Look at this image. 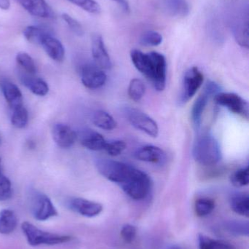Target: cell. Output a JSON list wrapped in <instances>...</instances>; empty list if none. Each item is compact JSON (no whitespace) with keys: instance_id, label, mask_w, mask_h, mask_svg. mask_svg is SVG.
Returning a JSON list of instances; mask_svg holds the SVG:
<instances>
[{"instance_id":"11","label":"cell","mask_w":249,"mask_h":249,"mask_svg":"<svg viewBox=\"0 0 249 249\" xmlns=\"http://www.w3.org/2000/svg\"><path fill=\"white\" fill-rule=\"evenodd\" d=\"M69 209L81 216L92 218L102 213L103 207L100 203L81 197H73L67 202Z\"/></svg>"},{"instance_id":"38","label":"cell","mask_w":249,"mask_h":249,"mask_svg":"<svg viewBox=\"0 0 249 249\" xmlns=\"http://www.w3.org/2000/svg\"><path fill=\"white\" fill-rule=\"evenodd\" d=\"M61 18H62L64 21L67 23L70 30H71L75 35H77V36H82V35H83L84 31H83V27H82L81 24H80L78 21H77L76 19L73 18V17L69 16L67 13H63Z\"/></svg>"},{"instance_id":"39","label":"cell","mask_w":249,"mask_h":249,"mask_svg":"<svg viewBox=\"0 0 249 249\" xmlns=\"http://www.w3.org/2000/svg\"><path fill=\"white\" fill-rule=\"evenodd\" d=\"M137 235V229L133 225L127 224L121 228V236L127 244H131L135 239Z\"/></svg>"},{"instance_id":"19","label":"cell","mask_w":249,"mask_h":249,"mask_svg":"<svg viewBox=\"0 0 249 249\" xmlns=\"http://www.w3.org/2000/svg\"><path fill=\"white\" fill-rule=\"evenodd\" d=\"M234 36L238 45L249 48V14L248 10L241 13L234 25Z\"/></svg>"},{"instance_id":"17","label":"cell","mask_w":249,"mask_h":249,"mask_svg":"<svg viewBox=\"0 0 249 249\" xmlns=\"http://www.w3.org/2000/svg\"><path fill=\"white\" fill-rule=\"evenodd\" d=\"M19 77L23 86L37 96H45L49 91L48 84L42 79L35 76V74H28L21 71Z\"/></svg>"},{"instance_id":"31","label":"cell","mask_w":249,"mask_h":249,"mask_svg":"<svg viewBox=\"0 0 249 249\" xmlns=\"http://www.w3.org/2000/svg\"><path fill=\"white\" fill-rule=\"evenodd\" d=\"M16 61L21 71L28 74H35L37 71L36 65L33 58L26 53H19L16 55Z\"/></svg>"},{"instance_id":"7","label":"cell","mask_w":249,"mask_h":249,"mask_svg":"<svg viewBox=\"0 0 249 249\" xmlns=\"http://www.w3.org/2000/svg\"><path fill=\"white\" fill-rule=\"evenodd\" d=\"M124 112L127 121L133 127L146 133L148 136L157 137L159 135L158 124L147 114L133 107L126 108Z\"/></svg>"},{"instance_id":"10","label":"cell","mask_w":249,"mask_h":249,"mask_svg":"<svg viewBox=\"0 0 249 249\" xmlns=\"http://www.w3.org/2000/svg\"><path fill=\"white\" fill-rule=\"evenodd\" d=\"M81 82L85 87L97 89L102 87L107 81V75L102 69L96 64H86L80 70Z\"/></svg>"},{"instance_id":"35","label":"cell","mask_w":249,"mask_h":249,"mask_svg":"<svg viewBox=\"0 0 249 249\" xmlns=\"http://www.w3.org/2000/svg\"><path fill=\"white\" fill-rule=\"evenodd\" d=\"M73 4L92 14H99L101 12L99 4L95 0H68Z\"/></svg>"},{"instance_id":"28","label":"cell","mask_w":249,"mask_h":249,"mask_svg":"<svg viewBox=\"0 0 249 249\" xmlns=\"http://www.w3.org/2000/svg\"><path fill=\"white\" fill-rule=\"evenodd\" d=\"M224 228L232 235L244 237L249 235V224L247 221H227L224 223Z\"/></svg>"},{"instance_id":"6","label":"cell","mask_w":249,"mask_h":249,"mask_svg":"<svg viewBox=\"0 0 249 249\" xmlns=\"http://www.w3.org/2000/svg\"><path fill=\"white\" fill-rule=\"evenodd\" d=\"M31 213L35 219L45 221L57 216L58 212L51 199L43 193L32 190L29 195Z\"/></svg>"},{"instance_id":"26","label":"cell","mask_w":249,"mask_h":249,"mask_svg":"<svg viewBox=\"0 0 249 249\" xmlns=\"http://www.w3.org/2000/svg\"><path fill=\"white\" fill-rule=\"evenodd\" d=\"M167 10L177 17H186L190 13V6L186 0H165Z\"/></svg>"},{"instance_id":"23","label":"cell","mask_w":249,"mask_h":249,"mask_svg":"<svg viewBox=\"0 0 249 249\" xmlns=\"http://www.w3.org/2000/svg\"><path fill=\"white\" fill-rule=\"evenodd\" d=\"M92 121L96 127L102 130H114L117 125L115 119L109 113L102 110H98L94 112Z\"/></svg>"},{"instance_id":"15","label":"cell","mask_w":249,"mask_h":249,"mask_svg":"<svg viewBox=\"0 0 249 249\" xmlns=\"http://www.w3.org/2000/svg\"><path fill=\"white\" fill-rule=\"evenodd\" d=\"M28 13L35 17L50 18L54 13L45 0H16Z\"/></svg>"},{"instance_id":"27","label":"cell","mask_w":249,"mask_h":249,"mask_svg":"<svg viewBox=\"0 0 249 249\" xmlns=\"http://www.w3.org/2000/svg\"><path fill=\"white\" fill-rule=\"evenodd\" d=\"M198 243L200 249H235L230 243L213 239L204 235H199Z\"/></svg>"},{"instance_id":"12","label":"cell","mask_w":249,"mask_h":249,"mask_svg":"<svg viewBox=\"0 0 249 249\" xmlns=\"http://www.w3.org/2000/svg\"><path fill=\"white\" fill-rule=\"evenodd\" d=\"M92 53L95 64L99 68L110 70L112 67L111 57L101 35H96L92 37Z\"/></svg>"},{"instance_id":"34","label":"cell","mask_w":249,"mask_h":249,"mask_svg":"<svg viewBox=\"0 0 249 249\" xmlns=\"http://www.w3.org/2000/svg\"><path fill=\"white\" fill-rule=\"evenodd\" d=\"M231 183L236 187L247 186L249 183V167L238 170L231 176Z\"/></svg>"},{"instance_id":"25","label":"cell","mask_w":249,"mask_h":249,"mask_svg":"<svg viewBox=\"0 0 249 249\" xmlns=\"http://www.w3.org/2000/svg\"><path fill=\"white\" fill-rule=\"evenodd\" d=\"M49 35H51L50 32L41 26H29L23 30L25 38L31 43L38 45H40L42 39Z\"/></svg>"},{"instance_id":"9","label":"cell","mask_w":249,"mask_h":249,"mask_svg":"<svg viewBox=\"0 0 249 249\" xmlns=\"http://www.w3.org/2000/svg\"><path fill=\"white\" fill-rule=\"evenodd\" d=\"M215 102L232 113L248 118V103L239 95L234 93H219L215 96Z\"/></svg>"},{"instance_id":"40","label":"cell","mask_w":249,"mask_h":249,"mask_svg":"<svg viewBox=\"0 0 249 249\" xmlns=\"http://www.w3.org/2000/svg\"><path fill=\"white\" fill-rule=\"evenodd\" d=\"M112 1L117 3L126 13H130V5L129 0H112Z\"/></svg>"},{"instance_id":"42","label":"cell","mask_w":249,"mask_h":249,"mask_svg":"<svg viewBox=\"0 0 249 249\" xmlns=\"http://www.w3.org/2000/svg\"><path fill=\"white\" fill-rule=\"evenodd\" d=\"M3 174L2 173V166H1V160L0 158V174Z\"/></svg>"},{"instance_id":"3","label":"cell","mask_w":249,"mask_h":249,"mask_svg":"<svg viewBox=\"0 0 249 249\" xmlns=\"http://www.w3.org/2000/svg\"><path fill=\"white\" fill-rule=\"evenodd\" d=\"M120 187L133 200H144L151 193L152 181L147 174L134 167L128 178Z\"/></svg>"},{"instance_id":"32","label":"cell","mask_w":249,"mask_h":249,"mask_svg":"<svg viewBox=\"0 0 249 249\" xmlns=\"http://www.w3.org/2000/svg\"><path fill=\"white\" fill-rule=\"evenodd\" d=\"M11 124L17 128H23L26 127L29 121V115L24 107L20 106L12 109Z\"/></svg>"},{"instance_id":"22","label":"cell","mask_w":249,"mask_h":249,"mask_svg":"<svg viewBox=\"0 0 249 249\" xmlns=\"http://www.w3.org/2000/svg\"><path fill=\"white\" fill-rule=\"evenodd\" d=\"M18 219L16 213L10 209L0 212V234L9 235L17 228Z\"/></svg>"},{"instance_id":"4","label":"cell","mask_w":249,"mask_h":249,"mask_svg":"<svg viewBox=\"0 0 249 249\" xmlns=\"http://www.w3.org/2000/svg\"><path fill=\"white\" fill-rule=\"evenodd\" d=\"M21 229L26 236L28 244L32 247L58 245L70 242L73 240V238L69 235H58L42 231L30 222H23Z\"/></svg>"},{"instance_id":"29","label":"cell","mask_w":249,"mask_h":249,"mask_svg":"<svg viewBox=\"0 0 249 249\" xmlns=\"http://www.w3.org/2000/svg\"><path fill=\"white\" fill-rule=\"evenodd\" d=\"M215 202L209 197H201L196 200L194 211L196 214L200 217H204L211 214L214 210Z\"/></svg>"},{"instance_id":"18","label":"cell","mask_w":249,"mask_h":249,"mask_svg":"<svg viewBox=\"0 0 249 249\" xmlns=\"http://www.w3.org/2000/svg\"><path fill=\"white\" fill-rule=\"evenodd\" d=\"M40 45L51 59L57 62H61L64 60L65 55L64 46L61 42L53 36L52 35L45 36L41 42Z\"/></svg>"},{"instance_id":"43","label":"cell","mask_w":249,"mask_h":249,"mask_svg":"<svg viewBox=\"0 0 249 249\" xmlns=\"http://www.w3.org/2000/svg\"><path fill=\"white\" fill-rule=\"evenodd\" d=\"M0 142H1V138H0Z\"/></svg>"},{"instance_id":"44","label":"cell","mask_w":249,"mask_h":249,"mask_svg":"<svg viewBox=\"0 0 249 249\" xmlns=\"http://www.w3.org/2000/svg\"></svg>"},{"instance_id":"24","label":"cell","mask_w":249,"mask_h":249,"mask_svg":"<svg viewBox=\"0 0 249 249\" xmlns=\"http://www.w3.org/2000/svg\"><path fill=\"white\" fill-rule=\"evenodd\" d=\"M231 209L241 216L249 217V197L248 194L239 193L232 196L230 200Z\"/></svg>"},{"instance_id":"8","label":"cell","mask_w":249,"mask_h":249,"mask_svg":"<svg viewBox=\"0 0 249 249\" xmlns=\"http://www.w3.org/2000/svg\"><path fill=\"white\" fill-rule=\"evenodd\" d=\"M203 80L204 76L197 67H192L187 70L183 79L180 103L188 102L201 87Z\"/></svg>"},{"instance_id":"16","label":"cell","mask_w":249,"mask_h":249,"mask_svg":"<svg viewBox=\"0 0 249 249\" xmlns=\"http://www.w3.org/2000/svg\"><path fill=\"white\" fill-rule=\"evenodd\" d=\"M78 137L80 143L90 150L100 151L105 149L107 141L98 132L85 129L80 132Z\"/></svg>"},{"instance_id":"30","label":"cell","mask_w":249,"mask_h":249,"mask_svg":"<svg viewBox=\"0 0 249 249\" xmlns=\"http://www.w3.org/2000/svg\"><path fill=\"white\" fill-rule=\"evenodd\" d=\"M146 93V86L141 80L134 78L130 81L128 88V94L130 99L134 102L140 101Z\"/></svg>"},{"instance_id":"13","label":"cell","mask_w":249,"mask_h":249,"mask_svg":"<svg viewBox=\"0 0 249 249\" xmlns=\"http://www.w3.org/2000/svg\"><path fill=\"white\" fill-rule=\"evenodd\" d=\"M52 136L55 143L64 149L73 146L77 138V135L70 126L62 124H54Z\"/></svg>"},{"instance_id":"1","label":"cell","mask_w":249,"mask_h":249,"mask_svg":"<svg viewBox=\"0 0 249 249\" xmlns=\"http://www.w3.org/2000/svg\"><path fill=\"white\" fill-rule=\"evenodd\" d=\"M133 64L143 74L155 90L162 91L166 87L167 61L162 54L158 52L145 53L133 50L130 53Z\"/></svg>"},{"instance_id":"37","label":"cell","mask_w":249,"mask_h":249,"mask_svg":"<svg viewBox=\"0 0 249 249\" xmlns=\"http://www.w3.org/2000/svg\"><path fill=\"white\" fill-rule=\"evenodd\" d=\"M13 189L10 180L4 174H0V201L11 198Z\"/></svg>"},{"instance_id":"14","label":"cell","mask_w":249,"mask_h":249,"mask_svg":"<svg viewBox=\"0 0 249 249\" xmlns=\"http://www.w3.org/2000/svg\"><path fill=\"white\" fill-rule=\"evenodd\" d=\"M134 158L143 162L162 164L166 160L165 152L158 146L146 145L139 148L134 152Z\"/></svg>"},{"instance_id":"5","label":"cell","mask_w":249,"mask_h":249,"mask_svg":"<svg viewBox=\"0 0 249 249\" xmlns=\"http://www.w3.org/2000/svg\"><path fill=\"white\" fill-rule=\"evenodd\" d=\"M96 167L102 177L119 186L126 181L134 168L124 162L108 159H98Z\"/></svg>"},{"instance_id":"36","label":"cell","mask_w":249,"mask_h":249,"mask_svg":"<svg viewBox=\"0 0 249 249\" xmlns=\"http://www.w3.org/2000/svg\"><path fill=\"white\" fill-rule=\"evenodd\" d=\"M126 149V143L121 140L107 141L104 150L111 156L115 157L121 155Z\"/></svg>"},{"instance_id":"21","label":"cell","mask_w":249,"mask_h":249,"mask_svg":"<svg viewBox=\"0 0 249 249\" xmlns=\"http://www.w3.org/2000/svg\"><path fill=\"white\" fill-rule=\"evenodd\" d=\"M211 96H212L204 90L203 93L197 98L193 105L192 110V120L196 129L200 128L202 122V116Z\"/></svg>"},{"instance_id":"33","label":"cell","mask_w":249,"mask_h":249,"mask_svg":"<svg viewBox=\"0 0 249 249\" xmlns=\"http://www.w3.org/2000/svg\"><path fill=\"white\" fill-rule=\"evenodd\" d=\"M163 40L162 35L155 31H147L140 37V43L145 46H158Z\"/></svg>"},{"instance_id":"20","label":"cell","mask_w":249,"mask_h":249,"mask_svg":"<svg viewBox=\"0 0 249 249\" xmlns=\"http://www.w3.org/2000/svg\"><path fill=\"white\" fill-rule=\"evenodd\" d=\"M1 89L4 99L11 109L23 106L21 92L14 83L4 80L1 83Z\"/></svg>"},{"instance_id":"41","label":"cell","mask_w":249,"mask_h":249,"mask_svg":"<svg viewBox=\"0 0 249 249\" xmlns=\"http://www.w3.org/2000/svg\"><path fill=\"white\" fill-rule=\"evenodd\" d=\"M10 0H0V8L2 10H8L10 8Z\"/></svg>"},{"instance_id":"2","label":"cell","mask_w":249,"mask_h":249,"mask_svg":"<svg viewBox=\"0 0 249 249\" xmlns=\"http://www.w3.org/2000/svg\"><path fill=\"white\" fill-rule=\"evenodd\" d=\"M193 157L203 165H213L219 162L222 152L216 138L209 133L199 136L193 147Z\"/></svg>"}]
</instances>
